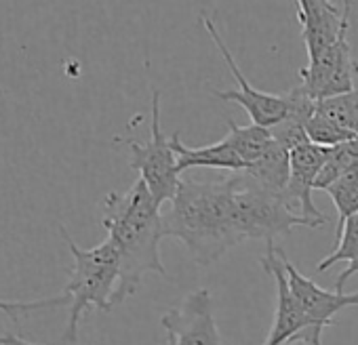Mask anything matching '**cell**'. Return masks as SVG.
<instances>
[{
    "label": "cell",
    "mask_w": 358,
    "mask_h": 345,
    "mask_svg": "<svg viewBox=\"0 0 358 345\" xmlns=\"http://www.w3.org/2000/svg\"><path fill=\"white\" fill-rule=\"evenodd\" d=\"M160 322L171 345H222L207 288L190 293L182 305L169 309Z\"/></svg>",
    "instance_id": "obj_8"
},
{
    "label": "cell",
    "mask_w": 358,
    "mask_h": 345,
    "mask_svg": "<svg viewBox=\"0 0 358 345\" xmlns=\"http://www.w3.org/2000/svg\"><path fill=\"white\" fill-rule=\"evenodd\" d=\"M356 274H358V267H356Z\"/></svg>",
    "instance_id": "obj_21"
},
{
    "label": "cell",
    "mask_w": 358,
    "mask_h": 345,
    "mask_svg": "<svg viewBox=\"0 0 358 345\" xmlns=\"http://www.w3.org/2000/svg\"><path fill=\"white\" fill-rule=\"evenodd\" d=\"M171 143H173V149L177 154L179 172H184L188 168H196V166L224 168V170H232V172L247 170V162L238 156V152L234 149V145L230 143L228 137H224L222 141H217L213 145L188 147L182 141V135H179V131H177V133L171 135Z\"/></svg>",
    "instance_id": "obj_12"
},
{
    "label": "cell",
    "mask_w": 358,
    "mask_h": 345,
    "mask_svg": "<svg viewBox=\"0 0 358 345\" xmlns=\"http://www.w3.org/2000/svg\"><path fill=\"white\" fill-rule=\"evenodd\" d=\"M324 192L331 196L337 209V234H339L343 223L350 217L358 215V168L345 170Z\"/></svg>",
    "instance_id": "obj_16"
},
{
    "label": "cell",
    "mask_w": 358,
    "mask_h": 345,
    "mask_svg": "<svg viewBox=\"0 0 358 345\" xmlns=\"http://www.w3.org/2000/svg\"><path fill=\"white\" fill-rule=\"evenodd\" d=\"M306 133H308V139L320 147H337L341 143L356 139L354 133H350L348 129L339 126L337 122H333L320 114H314L310 118V122L306 124Z\"/></svg>",
    "instance_id": "obj_19"
},
{
    "label": "cell",
    "mask_w": 358,
    "mask_h": 345,
    "mask_svg": "<svg viewBox=\"0 0 358 345\" xmlns=\"http://www.w3.org/2000/svg\"><path fill=\"white\" fill-rule=\"evenodd\" d=\"M316 114L337 122L358 137V89L316 103Z\"/></svg>",
    "instance_id": "obj_18"
},
{
    "label": "cell",
    "mask_w": 358,
    "mask_h": 345,
    "mask_svg": "<svg viewBox=\"0 0 358 345\" xmlns=\"http://www.w3.org/2000/svg\"><path fill=\"white\" fill-rule=\"evenodd\" d=\"M299 87L314 101L354 91V80L358 78V61L352 57L348 36H341L318 57L308 59V66L299 70Z\"/></svg>",
    "instance_id": "obj_6"
},
{
    "label": "cell",
    "mask_w": 358,
    "mask_h": 345,
    "mask_svg": "<svg viewBox=\"0 0 358 345\" xmlns=\"http://www.w3.org/2000/svg\"><path fill=\"white\" fill-rule=\"evenodd\" d=\"M59 234L66 238L74 259L70 280L64 288V295L70 297V316L64 339L70 345H76L83 314L89 307L99 311H110L114 307L112 299L120 280V255L110 238L93 249H80L64 226H59Z\"/></svg>",
    "instance_id": "obj_3"
},
{
    "label": "cell",
    "mask_w": 358,
    "mask_h": 345,
    "mask_svg": "<svg viewBox=\"0 0 358 345\" xmlns=\"http://www.w3.org/2000/svg\"><path fill=\"white\" fill-rule=\"evenodd\" d=\"M228 129L230 131H228L226 137L230 139V143L234 145L238 156L247 162V168L253 166L268 152V147L274 141L270 129L253 124V122L247 124V126H241L234 120H228Z\"/></svg>",
    "instance_id": "obj_15"
},
{
    "label": "cell",
    "mask_w": 358,
    "mask_h": 345,
    "mask_svg": "<svg viewBox=\"0 0 358 345\" xmlns=\"http://www.w3.org/2000/svg\"><path fill=\"white\" fill-rule=\"evenodd\" d=\"M329 149L331 147H320L312 141H306V143L293 147L289 154L291 170H289L285 198L291 207L293 205L299 207V215L310 223V228H320L322 223L329 221L316 209V205L312 200V190H314L320 168L324 166V162L329 158Z\"/></svg>",
    "instance_id": "obj_10"
},
{
    "label": "cell",
    "mask_w": 358,
    "mask_h": 345,
    "mask_svg": "<svg viewBox=\"0 0 358 345\" xmlns=\"http://www.w3.org/2000/svg\"><path fill=\"white\" fill-rule=\"evenodd\" d=\"M103 228L120 255V280L112 305H120L141 284L143 274L166 276L160 259L162 211L148 186L137 179L124 194L110 192L103 200Z\"/></svg>",
    "instance_id": "obj_2"
},
{
    "label": "cell",
    "mask_w": 358,
    "mask_h": 345,
    "mask_svg": "<svg viewBox=\"0 0 358 345\" xmlns=\"http://www.w3.org/2000/svg\"><path fill=\"white\" fill-rule=\"evenodd\" d=\"M297 17L301 22V38L308 59L318 57L333 47L341 36H348L350 17L329 0H295Z\"/></svg>",
    "instance_id": "obj_11"
},
{
    "label": "cell",
    "mask_w": 358,
    "mask_h": 345,
    "mask_svg": "<svg viewBox=\"0 0 358 345\" xmlns=\"http://www.w3.org/2000/svg\"><path fill=\"white\" fill-rule=\"evenodd\" d=\"M352 168H358V137L329 149V158L318 172L314 190H327L345 170H352Z\"/></svg>",
    "instance_id": "obj_17"
},
{
    "label": "cell",
    "mask_w": 358,
    "mask_h": 345,
    "mask_svg": "<svg viewBox=\"0 0 358 345\" xmlns=\"http://www.w3.org/2000/svg\"><path fill=\"white\" fill-rule=\"evenodd\" d=\"M234 175L224 182L182 179L162 213V232L182 240L199 265H211L232 247L245 242L236 223Z\"/></svg>",
    "instance_id": "obj_1"
},
{
    "label": "cell",
    "mask_w": 358,
    "mask_h": 345,
    "mask_svg": "<svg viewBox=\"0 0 358 345\" xmlns=\"http://www.w3.org/2000/svg\"><path fill=\"white\" fill-rule=\"evenodd\" d=\"M282 259H285L289 286H291L295 299L299 301L301 309L306 311V316L310 320V335H308L306 343L308 345H322L324 326H329L333 322L337 311L348 309L352 305H358V293H354V295H345V293H337V291L329 293V291L320 288L316 282H312L310 278H306L287 259V253H282Z\"/></svg>",
    "instance_id": "obj_9"
},
{
    "label": "cell",
    "mask_w": 358,
    "mask_h": 345,
    "mask_svg": "<svg viewBox=\"0 0 358 345\" xmlns=\"http://www.w3.org/2000/svg\"><path fill=\"white\" fill-rule=\"evenodd\" d=\"M201 24L203 28L207 30V34L213 38L217 51L222 53L226 66L230 68L238 89H230V91H217L213 89V95L224 99V101H234L238 105H243L247 110V114L251 116V122L253 124H259V126H266V129H272L274 124H278L285 116H287V97L285 95H272V93H264L255 87L249 85V80L245 78L243 70L238 68V64L234 61L232 53L228 51L217 26L213 24V20L209 15H201Z\"/></svg>",
    "instance_id": "obj_5"
},
{
    "label": "cell",
    "mask_w": 358,
    "mask_h": 345,
    "mask_svg": "<svg viewBox=\"0 0 358 345\" xmlns=\"http://www.w3.org/2000/svg\"><path fill=\"white\" fill-rule=\"evenodd\" d=\"M335 236H337L335 251L329 257H324L316 265V270L318 272H324V270L333 267L339 261H348V267L339 274V278L335 282V291L337 293H343L345 282L356 274V267H358V215L350 217L343 223V228L339 230V234H335Z\"/></svg>",
    "instance_id": "obj_14"
},
{
    "label": "cell",
    "mask_w": 358,
    "mask_h": 345,
    "mask_svg": "<svg viewBox=\"0 0 358 345\" xmlns=\"http://www.w3.org/2000/svg\"><path fill=\"white\" fill-rule=\"evenodd\" d=\"M282 253L285 251L280 247H274V242H266L262 265L276 282L278 305H276V318H274L272 330L264 345H291L297 341L306 343L310 335V320L289 286Z\"/></svg>",
    "instance_id": "obj_7"
},
{
    "label": "cell",
    "mask_w": 358,
    "mask_h": 345,
    "mask_svg": "<svg viewBox=\"0 0 358 345\" xmlns=\"http://www.w3.org/2000/svg\"><path fill=\"white\" fill-rule=\"evenodd\" d=\"M131 149V168L139 172V179L148 186L156 205L171 203L179 190V164L171 137L160 129V93L152 91V137L141 143L135 139H116Z\"/></svg>",
    "instance_id": "obj_4"
},
{
    "label": "cell",
    "mask_w": 358,
    "mask_h": 345,
    "mask_svg": "<svg viewBox=\"0 0 358 345\" xmlns=\"http://www.w3.org/2000/svg\"><path fill=\"white\" fill-rule=\"evenodd\" d=\"M289 154L291 152L285 145H280L278 141H272L268 152L253 166H249L243 172H247L251 179H255L266 190L285 196L287 182H289V170H291Z\"/></svg>",
    "instance_id": "obj_13"
},
{
    "label": "cell",
    "mask_w": 358,
    "mask_h": 345,
    "mask_svg": "<svg viewBox=\"0 0 358 345\" xmlns=\"http://www.w3.org/2000/svg\"><path fill=\"white\" fill-rule=\"evenodd\" d=\"M57 305H70V297L68 295H57V297H49V299H38V301H3L0 299V311L11 316L13 320L20 314L26 311H34V309H47V307H57Z\"/></svg>",
    "instance_id": "obj_20"
}]
</instances>
